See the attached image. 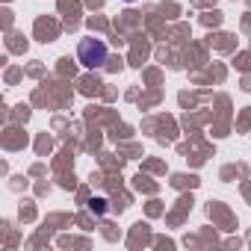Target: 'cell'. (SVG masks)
Segmentation results:
<instances>
[{
  "instance_id": "obj_1",
  "label": "cell",
  "mask_w": 251,
  "mask_h": 251,
  "mask_svg": "<svg viewBox=\"0 0 251 251\" xmlns=\"http://www.w3.org/2000/svg\"><path fill=\"white\" fill-rule=\"evenodd\" d=\"M77 59L83 68H100L106 62V45L100 39H83L77 45Z\"/></svg>"
},
{
  "instance_id": "obj_3",
  "label": "cell",
  "mask_w": 251,
  "mask_h": 251,
  "mask_svg": "<svg viewBox=\"0 0 251 251\" xmlns=\"http://www.w3.org/2000/svg\"><path fill=\"white\" fill-rule=\"evenodd\" d=\"M127 3H133V0H127Z\"/></svg>"
},
{
  "instance_id": "obj_2",
  "label": "cell",
  "mask_w": 251,
  "mask_h": 251,
  "mask_svg": "<svg viewBox=\"0 0 251 251\" xmlns=\"http://www.w3.org/2000/svg\"><path fill=\"white\" fill-rule=\"evenodd\" d=\"M89 213H95V216H103L106 213V198H89Z\"/></svg>"
}]
</instances>
